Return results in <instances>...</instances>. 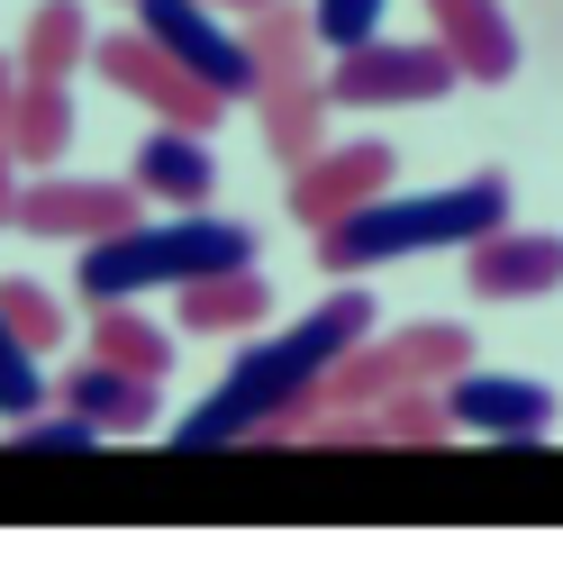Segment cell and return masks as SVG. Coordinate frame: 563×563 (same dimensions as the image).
<instances>
[{
	"label": "cell",
	"instance_id": "cell-1",
	"mask_svg": "<svg viewBox=\"0 0 563 563\" xmlns=\"http://www.w3.org/2000/svg\"><path fill=\"white\" fill-rule=\"evenodd\" d=\"M364 336H373V291L345 282V291L319 300L300 328H273V336L245 345L219 391H209L191 418H173V445L209 454V445H245V437H300L309 418L328 409V373L355 355Z\"/></svg>",
	"mask_w": 563,
	"mask_h": 563
},
{
	"label": "cell",
	"instance_id": "cell-2",
	"mask_svg": "<svg viewBox=\"0 0 563 563\" xmlns=\"http://www.w3.org/2000/svg\"><path fill=\"white\" fill-rule=\"evenodd\" d=\"M490 228H509V173H473V183H445V191H373L364 209L319 228V264L345 282L400 255H464Z\"/></svg>",
	"mask_w": 563,
	"mask_h": 563
},
{
	"label": "cell",
	"instance_id": "cell-3",
	"mask_svg": "<svg viewBox=\"0 0 563 563\" xmlns=\"http://www.w3.org/2000/svg\"><path fill=\"white\" fill-rule=\"evenodd\" d=\"M228 264H255V228L236 219H200V209H183V219L164 228H119V236H91L82 264H74V291L100 309V300H146V291H183V282L200 273H228Z\"/></svg>",
	"mask_w": 563,
	"mask_h": 563
},
{
	"label": "cell",
	"instance_id": "cell-4",
	"mask_svg": "<svg viewBox=\"0 0 563 563\" xmlns=\"http://www.w3.org/2000/svg\"><path fill=\"white\" fill-rule=\"evenodd\" d=\"M454 82H464V64L445 55V37H373L336 55L328 100L336 110H418V100H445Z\"/></svg>",
	"mask_w": 563,
	"mask_h": 563
},
{
	"label": "cell",
	"instance_id": "cell-5",
	"mask_svg": "<svg viewBox=\"0 0 563 563\" xmlns=\"http://www.w3.org/2000/svg\"><path fill=\"white\" fill-rule=\"evenodd\" d=\"M473 364V345H464V328H445V319H428V328H409V336H364L355 355H345L336 373H328V409H364V400H391V391H418V382H454Z\"/></svg>",
	"mask_w": 563,
	"mask_h": 563
},
{
	"label": "cell",
	"instance_id": "cell-6",
	"mask_svg": "<svg viewBox=\"0 0 563 563\" xmlns=\"http://www.w3.org/2000/svg\"><path fill=\"white\" fill-rule=\"evenodd\" d=\"M136 27H146L183 74H200L228 110H236V100H255V82H264L255 74V46L219 19V0H136Z\"/></svg>",
	"mask_w": 563,
	"mask_h": 563
},
{
	"label": "cell",
	"instance_id": "cell-7",
	"mask_svg": "<svg viewBox=\"0 0 563 563\" xmlns=\"http://www.w3.org/2000/svg\"><path fill=\"white\" fill-rule=\"evenodd\" d=\"M91 64H100V74H110L128 100H146L164 128H200V136H209V128L228 119V100L209 91L200 74H183V64H173L146 27H136V37H91Z\"/></svg>",
	"mask_w": 563,
	"mask_h": 563
},
{
	"label": "cell",
	"instance_id": "cell-8",
	"mask_svg": "<svg viewBox=\"0 0 563 563\" xmlns=\"http://www.w3.org/2000/svg\"><path fill=\"white\" fill-rule=\"evenodd\" d=\"M445 409H454V437H500V445H537L563 418V400L537 373H482V364L445 382Z\"/></svg>",
	"mask_w": 563,
	"mask_h": 563
},
{
	"label": "cell",
	"instance_id": "cell-9",
	"mask_svg": "<svg viewBox=\"0 0 563 563\" xmlns=\"http://www.w3.org/2000/svg\"><path fill=\"white\" fill-rule=\"evenodd\" d=\"M391 173H400V155L382 146V136H345V146H319V155L300 164V183H291V219L319 236L328 219L364 209L373 191H391Z\"/></svg>",
	"mask_w": 563,
	"mask_h": 563
},
{
	"label": "cell",
	"instance_id": "cell-10",
	"mask_svg": "<svg viewBox=\"0 0 563 563\" xmlns=\"http://www.w3.org/2000/svg\"><path fill=\"white\" fill-rule=\"evenodd\" d=\"M464 282L482 300H545V291H563V236L490 228L482 245H464Z\"/></svg>",
	"mask_w": 563,
	"mask_h": 563
},
{
	"label": "cell",
	"instance_id": "cell-11",
	"mask_svg": "<svg viewBox=\"0 0 563 563\" xmlns=\"http://www.w3.org/2000/svg\"><path fill=\"white\" fill-rule=\"evenodd\" d=\"M19 228H37V236H119L136 228V183H27L19 191Z\"/></svg>",
	"mask_w": 563,
	"mask_h": 563
},
{
	"label": "cell",
	"instance_id": "cell-12",
	"mask_svg": "<svg viewBox=\"0 0 563 563\" xmlns=\"http://www.w3.org/2000/svg\"><path fill=\"white\" fill-rule=\"evenodd\" d=\"M64 409H82L100 437H146L155 428V382L110 364V355H82L74 373H64Z\"/></svg>",
	"mask_w": 563,
	"mask_h": 563
},
{
	"label": "cell",
	"instance_id": "cell-13",
	"mask_svg": "<svg viewBox=\"0 0 563 563\" xmlns=\"http://www.w3.org/2000/svg\"><path fill=\"white\" fill-rule=\"evenodd\" d=\"M428 19H437L445 55L464 64L473 82H509L518 74V27H509L500 0H428Z\"/></svg>",
	"mask_w": 563,
	"mask_h": 563
},
{
	"label": "cell",
	"instance_id": "cell-14",
	"mask_svg": "<svg viewBox=\"0 0 563 563\" xmlns=\"http://www.w3.org/2000/svg\"><path fill=\"white\" fill-rule=\"evenodd\" d=\"M209 183H219V155H209V136H200V128H155L146 146H136V191L200 209Z\"/></svg>",
	"mask_w": 563,
	"mask_h": 563
},
{
	"label": "cell",
	"instance_id": "cell-15",
	"mask_svg": "<svg viewBox=\"0 0 563 563\" xmlns=\"http://www.w3.org/2000/svg\"><path fill=\"white\" fill-rule=\"evenodd\" d=\"M255 100H264V146H273V164H291V173H300L309 155L328 146V110H336L328 82H309V74H300V82H264Z\"/></svg>",
	"mask_w": 563,
	"mask_h": 563
},
{
	"label": "cell",
	"instance_id": "cell-16",
	"mask_svg": "<svg viewBox=\"0 0 563 563\" xmlns=\"http://www.w3.org/2000/svg\"><path fill=\"white\" fill-rule=\"evenodd\" d=\"M255 319H273V282L255 264H228V273L183 282V328H255Z\"/></svg>",
	"mask_w": 563,
	"mask_h": 563
},
{
	"label": "cell",
	"instance_id": "cell-17",
	"mask_svg": "<svg viewBox=\"0 0 563 563\" xmlns=\"http://www.w3.org/2000/svg\"><path fill=\"white\" fill-rule=\"evenodd\" d=\"M82 55H91V19H82V0H46V10L27 19L19 74H27V82H64Z\"/></svg>",
	"mask_w": 563,
	"mask_h": 563
},
{
	"label": "cell",
	"instance_id": "cell-18",
	"mask_svg": "<svg viewBox=\"0 0 563 563\" xmlns=\"http://www.w3.org/2000/svg\"><path fill=\"white\" fill-rule=\"evenodd\" d=\"M64 146H74V91H64V82H19L10 155H19V164H55Z\"/></svg>",
	"mask_w": 563,
	"mask_h": 563
},
{
	"label": "cell",
	"instance_id": "cell-19",
	"mask_svg": "<svg viewBox=\"0 0 563 563\" xmlns=\"http://www.w3.org/2000/svg\"><path fill=\"white\" fill-rule=\"evenodd\" d=\"M91 355H110V364H128V373L164 382V373H173V336H164L155 319H136V300H100V319H91Z\"/></svg>",
	"mask_w": 563,
	"mask_h": 563
},
{
	"label": "cell",
	"instance_id": "cell-20",
	"mask_svg": "<svg viewBox=\"0 0 563 563\" xmlns=\"http://www.w3.org/2000/svg\"><path fill=\"white\" fill-rule=\"evenodd\" d=\"M245 46H255V74H264V82H300V74H309V46H319V37H309V19H300V10H282V0H273V10H255ZM264 82H255V91H264Z\"/></svg>",
	"mask_w": 563,
	"mask_h": 563
},
{
	"label": "cell",
	"instance_id": "cell-21",
	"mask_svg": "<svg viewBox=\"0 0 563 563\" xmlns=\"http://www.w3.org/2000/svg\"><path fill=\"white\" fill-rule=\"evenodd\" d=\"M27 409H46V355H37L10 319H0V418L19 428Z\"/></svg>",
	"mask_w": 563,
	"mask_h": 563
},
{
	"label": "cell",
	"instance_id": "cell-22",
	"mask_svg": "<svg viewBox=\"0 0 563 563\" xmlns=\"http://www.w3.org/2000/svg\"><path fill=\"white\" fill-rule=\"evenodd\" d=\"M382 10H391V0H309V37L328 55H355V46L382 37Z\"/></svg>",
	"mask_w": 563,
	"mask_h": 563
},
{
	"label": "cell",
	"instance_id": "cell-23",
	"mask_svg": "<svg viewBox=\"0 0 563 563\" xmlns=\"http://www.w3.org/2000/svg\"><path fill=\"white\" fill-rule=\"evenodd\" d=\"M0 319H10L27 345H37V355L64 336V309H55V291H37V282H0Z\"/></svg>",
	"mask_w": 563,
	"mask_h": 563
},
{
	"label": "cell",
	"instance_id": "cell-24",
	"mask_svg": "<svg viewBox=\"0 0 563 563\" xmlns=\"http://www.w3.org/2000/svg\"><path fill=\"white\" fill-rule=\"evenodd\" d=\"M19 445L27 454H82V445H100V428H91L82 409H27L19 418Z\"/></svg>",
	"mask_w": 563,
	"mask_h": 563
},
{
	"label": "cell",
	"instance_id": "cell-25",
	"mask_svg": "<svg viewBox=\"0 0 563 563\" xmlns=\"http://www.w3.org/2000/svg\"><path fill=\"white\" fill-rule=\"evenodd\" d=\"M10 173H19V155H10V136H0V228L19 219V191H27V183H10Z\"/></svg>",
	"mask_w": 563,
	"mask_h": 563
},
{
	"label": "cell",
	"instance_id": "cell-26",
	"mask_svg": "<svg viewBox=\"0 0 563 563\" xmlns=\"http://www.w3.org/2000/svg\"><path fill=\"white\" fill-rule=\"evenodd\" d=\"M19 82H27V74H19V55H0V136H10V110H19Z\"/></svg>",
	"mask_w": 563,
	"mask_h": 563
},
{
	"label": "cell",
	"instance_id": "cell-27",
	"mask_svg": "<svg viewBox=\"0 0 563 563\" xmlns=\"http://www.w3.org/2000/svg\"><path fill=\"white\" fill-rule=\"evenodd\" d=\"M219 10H245V19H255V10H273V0H219Z\"/></svg>",
	"mask_w": 563,
	"mask_h": 563
}]
</instances>
